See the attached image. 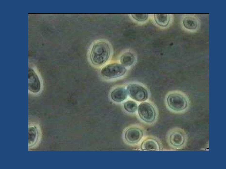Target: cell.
<instances>
[{"instance_id":"obj_10","label":"cell","mask_w":226,"mask_h":169,"mask_svg":"<svg viewBox=\"0 0 226 169\" xmlns=\"http://www.w3.org/2000/svg\"><path fill=\"white\" fill-rule=\"evenodd\" d=\"M128 94L126 90L123 87H117L112 90L110 94L111 100L116 103H121L126 100Z\"/></svg>"},{"instance_id":"obj_3","label":"cell","mask_w":226,"mask_h":169,"mask_svg":"<svg viewBox=\"0 0 226 169\" xmlns=\"http://www.w3.org/2000/svg\"><path fill=\"white\" fill-rule=\"evenodd\" d=\"M137 111L138 117L144 124L152 125L157 122L158 110L152 103L146 101L141 102L138 105Z\"/></svg>"},{"instance_id":"obj_8","label":"cell","mask_w":226,"mask_h":169,"mask_svg":"<svg viewBox=\"0 0 226 169\" xmlns=\"http://www.w3.org/2000/svg\"><path fill=\"white\" fill-rule=\"evenodd\" d=\"M140 144L139 149L141 150L159 151L163 148L160 140L153 135L145 136Z\"/></svg>"},{"instance_id":"obj_9","label":"cell","mask_w":226,"mask_h":169,"mask_svg":"<svg viewBox=\"0 0 226 169\" xmlns=\"http://www.w3.org/2000/svg\"><path fill=\"white\" fill-rule=\"evenodd\" d=\"M28 88L30 92L36 94L41 89V84L38 74L33 69H29L28 75Z\"/></svg>"},{"instance_id":"obj_15","label":"cell","mask_w":226,"mask_h":169,"mask_svg":"<svg viewBox=\"0 0 226 169\" xmlns=\"http://www.w3.org/2000/svg\"><path fill=\"white\" fill-rule=\"evenodd\" d=\"M138 106L137 102L132 100L126 101L123 105L124 109L126 112L130 114H133L137 111Z\"/></svg>"},{"instance_id":"obj_6","label":"cell","mask_w":226,"mask_h":169,"mask_svg":"<svg viewBox=\"0 0 226 169\" xmlns=\"http://www.w3.org/2000/svg\"><path fill=\"white\" fill-rule=\"evenodd\" d=\"M127 69L121 63H113L109 64L103 67L101 70V74L104 78L114 79L124 75Z\"/></svg>"},{"instance_id":"obj_2","label":"cell","mask_w":226,"mask_h":169,"mask_svg":"<svg viewBox=\"0 0 226 169\" xmlns=\"http://www.w3.org/2000/svg\"><path fill=\"white\" fill-rule=\"evenodd\" d=\"M111 48L109 43L105 40L95 41L92 44L89 52V58L94 65L99 67L105 64L111 55Z\"/></svg>"},{"instance_id":"obj_14","label":"cell","mask_w":226,"mask_h":169,"mask_svg":"<svg viewBox=\"0 0 226 169\" xmlns=\"http://www.w3.org/2000/svg\"><path fill=\"white\" fill-rule=\"evenodd\" d=\"M154 19L155 22L160 26L165 27L169 23L170 17L168 14H156L154 15Z\"/></svg>"},{"instance_id":"obj_1","label":"cell","mask_w":226,"mask_h":169,"mask_svg":"<svg viewBox=\"0 0 226 169\" xmlns=\"http://www.w3.org/2000/svg\"><path fill=\"white\" fill-rule=\"evenodd\" d=\"M168 109L175 114H182L189 110L190 101L188 96L180 90H174L168 93L165 99Z\"/></svg>"},{"instance_id":"obj_13","label":"cell","mask_w":226,"mask_h":169,"mask_svg":"<svg viewBox=\"0 0 226 169\" xmlns=\"http://www.w3.org/2000/svg\"><path fill=\"white\" fill-rule=\"evenodd\" d=\"M28 134L29 145L31 146L35 145L38 140L39 132L37 127L33 126L29 127Z\"/></svg>"},{"instance_id":"obj_12","label":"cell","mask_w":226,"mask_h":169,"mask_svg":"<svg viewBox=\"0 0 226 169\" xmlns=\"http://www.w3.org/2000/svg\"><path fill=\"white\" fill-rule=\"evenodd\" d=\"M182 23L184 27L188 30H195L198 26L197 19L192 16H188L185 17L183 19Z\"/></svg>"},{"instance_id":"obj_5","label":"cell","mask_w":226,"mask_h":169,"mask_svg":"<svg viewBox=\"0 0 226 169\" xmlns=\"http://www.w3.org/2000/svg\"><path fill=\"white\" fill-rule=\"evenodd\" d=\"M145 131L142 126L137 124L128 126L124 129L122 135L125 143L130 146H136L140 143L145 136Z\"/></svg>"},{"instance_id":"obj_7","label":"cell","mask_w":226,"mask_h":169,"mask_svg":"<svg viewBox=\"0 0 226 169\" xmlns=\"http://www.w3.org/2000/svg\"><path fill=\"white\" fill-rule=\"evenodd\" d=\"M128 95L133 100L138 102L146 101L148 98V93L142 86L136 84H131L127 86Z\"/></svg>"},{"instance_id":"obj_16","label":"cell","mask_w":226,"mask_h":169,"mask_svg":"<svg viewBox=\"0 0 226 169\" xmlns=\"http://www.w3.org/2000/svg\"><path fill=\"white\" fill-rule=\"evenodd\" d=\"M131 16L135 20L139 22L145 21L148 18V15L146 14H133Z\"/></svg>"},{"instance_id":"obj_4","label":"cell","mask_w":226,"mask_h":169,"mask_svg":"<svg viewBox=\"0 0 226 169\" xmlns=\"http://www.w3.org/2000/svg\"><path fill=\"white\" fill-rule=\"evenodd\" d=\"M166 140L169 146L174 149H181L186 146L188 136L186 131L179 127H174L167 132Z\"/></svg>"},{"instance_id":"obj_11","label":"cell","mask_w":226,"mask_h":169,"mask_svg":"<svg viewBox=\"0 0 226 169\" xmlns=\"http://www.w3.org/2000/svg\"><path fill=\"white\" fill-rule=\"evenodd\" d=\"M135 57L133 53L126 52L124 53L121 56V64L125 67H128L132 66L134 63Z\"/></svg>"}]
</instances>
